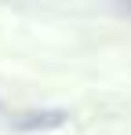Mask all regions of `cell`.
I'll list each match as a JSON object with an SVG mask.
<instances>
[{"instance_id": "cell-1", "label": "cell", "mask_w": 131, "mask_h": 135, "mask_svg": "<svg viewBox=\"0 0 131 135\" xmlns=\"http://www.w3.org/2000/svg\"><path fill=\"white\" fill-rule=\"evenodd\" d=\"M66 124V113L62 110H44V113H22L15 120L18 132H51V128H62Z\"/></svg>"}]
</instances>
